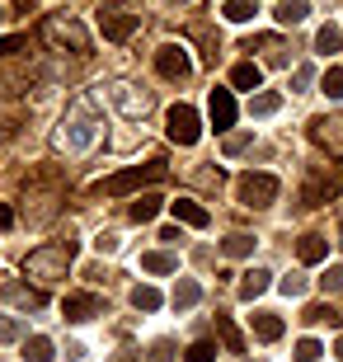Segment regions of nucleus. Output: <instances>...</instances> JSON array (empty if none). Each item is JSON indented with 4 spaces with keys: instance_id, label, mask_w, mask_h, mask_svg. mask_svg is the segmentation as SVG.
Wrapping results in <instances>:
<instances>
[{
    "instance_id": "49530a36",
    "label": "nucleus",
    "mask_w": 343,
    "mask_h": 362,
    "mask_svg": "<svg viewBox=\"0 0 343 362\" xmlns=\"http://www.w3.org/2000/svg\"><path fill=\"white\" fill-rule=\"evenodd\" d=\"M165 5H188V0H165Z\"/></svg>"
},
{
    "instance_id": "58836bf2",
    "label": "nucleus",
    "mask_w": 343,
    "mask_h": 362,
    "mask_svg": "<svg viewBox=\"0 0 343 362\" xmlns=\"http://www.w3.org/2000/svg\"><path fill=\"white\" fill-rule=\"evenodd\" d=\"M94 245H99V255H113V250H118V235H99Z\"/></svg>"
},
{
    "instance_id": "b1692460",
    "label": "nucleus",
    "mask_w": 343,
    "mask_h": 362,
    "mask_svg": "<svg viewBox=\"0 0 343 362\" xmlns=\"http://www.w3.org/2000/svg\"><path fill=\"white\" fill-rule=\"evenodd\" d=\"M216 334H221L226 353H245V339H240V329L231 325V315H221V310H216Z\"/></svg>"
},
{
    "instance_id": "4c0bfd02",
    "label": "nucleus",
    "mask_w": 343,
    "mask_h": 362,
    "mask_svg": "<svg viewBox=\"0 0 343 362\" xmlns=\"http://www.w3.org/2000/svg\"><path fill=\"white\" fill-rule=\"evenodd\" d=\"M174 358V344H165V339H160L156 349H151V362H170Z\"/></svg>"
},
{
    "instance_id": "c85d7f7f",
    "label": "nucleus",
    "mask_w": 343,
    "mask_h": 362,
    "mask_svg": "<svg viewBox=\"0 0 343 362\" xmlns=\"http://www.w3.org/2000/svg\"><path fill=\"white\" fill-rule=\"evenodd\" d=\"M141 269L146 273H174V269H179V259L165 255V250H151V255H141Z\"/></svg>"
},
{
    "instance_id": "f704fd0d",
    "label": "nucleus",
    "mask_w": 343,
    "mask_h": 362,
    "mask_svg": "<svg viewBox=\"0 0 343 362\" xmlns=\"http://www.w3.org/2000/svg\"><path fill=\"white\" fill-rule=\"evenodd\" d=\"M250 146H254V132H236V136H226V156H245Z\"/></svg>"
},
{
    "instance_id": "473e14b6",
    "label": "nucleus",
    "mask_w": 343,
    "mask_h": 362,
    "mask_svg": "<svg viewBox=\"0 0 343 362\" xmlns=\"http://www.w3.org/2000/svg\"><path fill=\"white\" fill-rule=\"evenodd\" d=\"M184 358H188V362H211V358H216V344H211V339H198V344H193Z\"/></svg>"
},
{
    "instance_id": "ea45409f",
    "label": "nucleus",
    "mask_w": 343,
    "mask_h": 362,
    "mask_svg": "<svg viewBox=\"0 0 343 362\" xmlns=\"http://www.w3.org/2000/svg\"><path fill=\"white\" fill-rule=\"evenodd\" d=\"M24 47V38H0V57H10V52H19Z\"/></svg>"
},
{
    "instance_id": "5701e85b",
    "label": "nucleus",
    "mask_w": 343,
    "mask_h": 362,
    "mask_svg": "<svg viewBox=\"0 0 343 362\" xmlns=\"http://www.w3.org/2000/svg\"><path fill=\"white\" fill-rule=\"evenodd\" d=\"M221 255H226V259H250V255H254V235H245V230L226 235V240H221Z\"/></svg>"
},
{
    "instance_id": "a211bd4d",
    "label": "nucleus",
    "mask_w": 343,
    "mask_h": 362,
    "mask_svg": "<svg viewBox=\"0 0 343 362\" xmlns=\"http://www.w3.org/2000/svg\"><path fill=\"white\" fill-rule=\"evenodd\" d=\"M5 301L19 310H38L42 306V292H33V287H24V282H5Z\"/></svg>"
},
{
    "instance_id": "4468645a",
    "label": "nucleus",
    "mask_w": 343,
    "mask_h": 362,
    "mask_svg": "<svg viewBox=\"0 0 343 362\" xmlns=\"http://www.w3.org/2000/svg\"><path fill=\"white\" fill-rule=\"evenodd\" d=\"M170 212L179 216L184 226H198V230L211 221V216H207V207H202V202H193V198H174V202H170Z\"/></svg>"
},
{
    "instance_id": "4be33fe9",
    "label": "nucleus",
    "mask_w": 343,
    "mask_h": 362,
    "mask_svg": "<svg viewBox=\"0 0 343 362\" xmlns=\"http://www.w3.org/2000/svg\"><path fill=\"white\" fill-rule=\"evenodd\" d=\"M202 301V287L193 278H179V287H174V310H193Z\"/></svg>"
},
{
    "instance_id": "7ed1b4c3",
    "label": "nucleus",
    "mask_w": 343,
    "mask_h": 362,
    "mask_svg": "<svg viewBox=\"0 0 343 362\" xmlns=\"http://www.w3.org/2000/svg\"><path fill=\"white\" fill-rule=\"evenodd\" d=\"M160 175H165V165H160V160H151V165H127L122 175L104 179V184L94 188V193H99V198H122V193H136L141 184H156Z\"/></svg>"
},
{
    "instance_id": "20e7f679",
    "label": "nucleus",
    "mask_w": 343,
    "mask_h": 362,
    "mask_svg": "<svg viewBox=\"0 0 343 362\" xmlns=\"http://www.w3.org/2000/svg\"><path fill=\"white\" fill-rule=\"evenodd\" d=\"M42 38L52 42V47H71V52H90V28L80 24V19H71V14H52L47 24H42Z\"/></svg>"
},
{
    "instance_id": "a878e982",
    "label": "nucleus",
    "mask_w": 343,
    "mask_h": 362,
    "mask_svg": "<svg viewBox=\"0 0 343 362\" xmlns=\"http://www.w3.org/2000/svg\"><path fill=\"white\" fill-rule=\"evenodd\" d=\"M315 52H325V57L343 52V28H334V24L320 28V33H315Z\"/></svg>"
},
{
    "instance_id": "f03ea898",
    "label": "nucleus",
    "mask_w": 343,
    "mask_h": 362,
    "mask_svg": "<svg viewBox=\"0 0 343 362\" xmlns=\"http://www.w3.org/2000/svg\"><path fill=\"white\" fill-rule=\"evenodd\" d=\"M71 259H76V240H57V245H38L33 255L24 259V273L38 282H62L71 269Z\"/></svg>"
},
{
    "instance_id": "cd10ccee",
    "label": "nucleus",
    "mask_w": 343,
    "mask_h": 362,
    "mask_svg": "<svg viewBox=\"0 0 343 362\" xmlns=\"http://www.w3.org/2000/svg\"><path fill=\"white\" fill-rule=\"evenodd\" d=\"M24 358L28 362H52V339H47V334L24 339Z\"/></svg>"
},
{
    "instance_id": "f3484780",
    "label": "nucleus",
    "mask_w": 343,
    "mask_h": 362,
    "mask_svg": "<svg viewBox=\"0 0 343 362\" xmlns=\"http://www.w3.org/2000/svg\"><path fill=\"white\" fill-rule=\"evenodd\" d=\"M268 287H273V273H268V269H250V273H240V296H245V301L264 296Z\"/></svg>"
},
{
    "instance_id": "c03bdc74",
    "label": "nucleus",
    "mask_w": 343,
    "mask_h": 362,
    "mask_svg": "<svg viewBox=\"0 0 343 362\" xmlns=\"http://www.w3.org/2000/svg\"><path fill=\"white\" fill-rule=\"evenodd\" d=\"M334 353H339V362H343V339H339V344H334Z\"/></svg>"
},
{
    "instance_id": "aec40b11",
    "label": "nucleus",
    "mask_w": 343,
    "mask_h": 362,
    "mask_svg": "<svg viewBox=\"0 0 343 362\" xmlns=\"http://www.w3.org/2000/svg\"><path fill=\"white\" fill-rule=\"evenodd\" d=\"M306 14H310V0H277V24L296 28Z\"/></svg>"
},
{
    "instance_id": "423d86ee",
    "label": "nucleus",
    "mask_w": 343,
    "mask_h": 362,
    "mask_svg": "<svg viewBox=\"0 0 343 362\" xmlns=\"http://www.w3.org/2000/svg\"><path fill=\"white\" fill-rule=\"evenodd\" d=\"M165 132H170V141H179V146H198L202 118H198L188 104H174L170 113H165Z\"/></svg>"
},
{
    "instance_id": "412c9836",
    "label": "nucleus",
    "mask_w": 343,
    "mask_h": 362,
    "mask_svg": "<svg viewBox=\"0 0 343 362\" xmlns=\"http://www.w3.org/2000/svg\"><path fill=\"white\" fill-rule=\"evenodd\" d=\"M231 85H236V90H259V85H264V71L254 66V62H240V66L231 71Z\"/></svg>"
},
{
    "instance_id": "2eb2a0df",
    "label": "nucleus",
    "mask_w": 343,
    "mask_h": 362,
    "mask_svg": "<svg viewBox=\"0 0 343 362\" xmlns=\"http://www.w3.org/2000/svg\"><path fill=\"white\" fill-rule=\"evenodd\" d=\"M160 207H165L160 193H136V202L127 207V216H132L136 226H146V221H156V216H160Z\"/></svg>"
},
{
    "instance_id": "c9c22d12",
    "label": "nucleus",
    "mask_w": 343,
    "mask_h": 362,
    "mask_svg": "<svg viewBox=\"0 0 343 362\" xmlns=\"http://www.w3.org/2000/svg\"><path fill=\"white\" fill-rule=\"evenodd\" d=\"M277 287H282V296H301V292H306V278H301V273H287Z\"/></svg>"
},
{
    "instance_id": "7c9ffc66",
    "label": "nucleus",
    "mask_w": 343,
    "mask_h": 362,
    "mask_svg": "<svg viewBox=\"0 0 343 362\" xmlns=\"http://www.w3.org/2000/svg\"><path fill=\"white\" fill-rule=\"evenodd\" d=\"M132 306L136 310H160V292L156 287H132Z\"/></svg>"
},
{
    "instance_id": "e433bc0d",
    "label": "nucleus",
    "mask_w": 343,
    "mask_h": 362,
    "mask_svg": "<svg viewBox=\"0 0 343 362\" xmlns=\"http://www.w3.org/2000/svg\"><path fill=\"white\" fill-rule=\"evenodd\" d=\"M320 287H325V292H343V264H334V269L320 278Z\"/></svg>"
},
{
    "instance_id": "72a5a7b5",
    "label": "nucleus",
    "mask_w": 343,
    "mask_h": 362,
    "mask_svg": "<svg viewBox=\"0 0 343 362\" xmlns=\"http://www.w3.org/2000/svg\"><path fill=\"white\" fill-rule=\"evenodd\" d=\"M14 339H24V325L14 315H0V344H14Z\"/></svg>"
},
{
    "instance_id": "1a4fd4ad",
    "label": "nucleus",
    "mask_w": 343,
    "mask_h": 362,
    "mask_svg": "<svg viewBox=\"0 0 343 362\" xmlns=\"http://www.w3.org/2000/svg\"><path fill=\"white\" fill-rule=\"evenodd\" d=\"M310 136H315V146H325L330 156L343 160V113H325V118L310 122Z\"/></svg>"
},
{
    "instance_id": "c756f323",
    "label": "nucleus",
    "mask_w": 343,
    "mask_h": 362,
    "mask_svg": "<svg viewBox=\"0 0 343 362\" xmlns=\"http://www.w3.org/2000/svg\"><path fill=\"white\" fill-rule=\"evenodd\" d=\"M320 94H330V99H343V66H330L320 76Z\"/></svg>"
},
{
    "instance_id": "9d476101",
    "label": "nucleus",
    "mask_w": 343,
    "mask_h": 362,
    "mask_svg": "<svg viewBox=\"0 0 343 362\" xmlns=\"http://www.w3.org/2000/svg\"><path fill=\"white\" fill-rule=\"evenodd\" d=\"M108 99H113V104H118V113L122 118H146V108H151V99H146L141 90H136V85H127V81H118V85H108Z\"/></svg>"
},
{
    "instance_id": "0eeeda50",
    "label": "nucleus",
    "mask_w": 343,
    "mask_h": 362,
    "mask_svg": "<svg viewBox=\"0 0 343 362\" xmlns=\"http://www.w3.org/2000/svg\"><path fill=\"white\" fill-rule=\"evenodd\" d=\"M277 179L273 175H240V184H236V198L245 202V207H268V202L277 198Z\"/></svg>"
},
{
    "instance_id": "dca6fc26",
    "label": "nucleus",
    "mask_w": 343,
    "mask_h": 362,
    "mask_svg": "<svg viewBox=\"0 0 343 362\" xmlns=\"http://www.w3.org/2000/svg\"><path fill=\"white\" fill-rule=\"evenodd\" d=\"M296 255H301V264H325V259H330V240L310 230V235H301V240H296Z\"/></svg>"
},
{
    "instance_id": "f257e3e1",
    "label": "nucleus",
    "mask_w": 343,
    "mask_h": 362,
    "mask_svg": "<svg viewBox=\"0 0 343 362\" xmlns=\"http://www.w3.org/2000/svg\"><path fill=\"white\" fill-rule=\"evenodd\" d=\"M94 136H99V108H94L90 94H76L66 108V118H62V132H57V146L80 156V151L94 146Z\"/></svg>"
},
{
    "instance_id": "a19ab883",
    "label": "nucleus",
    "mask_w": 343,
    "mask_h": 362,
    "mask_svg": "<svg viewBox=\"0 0 343 362\" xmlns=\"http://www.w3.org/2000/svg\"><path fill=\"white\" fill-rule=\"evenodd\" d=\"M10 226H14V212L5 207V202H0V230H10Z\"/></svg>"
},
{
    "instance_id": "6e6552de",
    "label": "nucleus",
    "mask_w": 343,
    "mask_h": 362,
    "mask_svg": "<svg viewBox=\"0 0 343 362\" xmlns=\"http://www.w3.org/2000/svg\"><path fill=\"white\" fill-rule=\"evenodd\" d=\"M156 71L165 81H188V76H193V57H188L184 42H165L156 52Z\"/></svg>"
},
{
    "instance_id": "bb28decb",
    "label": "nucleus",
    "mask_w": 343,
    "mask_h": 362,
    "mask_svg": "<svg viewBox=\"0 0 343 362\" xmlns=\"http://www.w3.org/2000/svg\"><path fill=\"white\" fill-rule=\"evenodd\" d=\"M277 108H282V94H273V90H264V94H254V99H250L254 118H273Z\"/></svg>"
},
{
    "instance_id": "393cba45",
    "label": "nucleus",
    "mask_w": 343,
    "mask_h": 362,
    "mask_svg": "<svg viewBox=\"0 0 343 362\" xmlns=\"http://www.w3.org/2000/svg\"><path fill=\"white\" fill-rule=\"evenodd\" d=\"M226 19H231V24H250L254 14H259V0H226Z\"/></svg>"
},
{
    "instance_id": "f8f14e48",
    "label": "nucleus",
    "mask_w": 343,
    "mask_h": 362,
    "mask_svg": "<svg viewBox=\"0 0 343 362\" xmlns=\"http://www.w3.org/2000/svg\"><path fill=\"white\" fill-rule=\"evenodd\" d=\"M339 188H343L339 170H334V175H310V179H306V188H301V207H320V202H330Z\"/></svg>"
},
{
    "instance_id": "79ce46f5",
    "label": "nucleus",
    "mask_w": 343,
    "mask_h": 362,
    "mask_svg": "<svg viewBox=\"0 0 343 362\" xmlns=\"http://www.w3.org/2000/svg\"><path fill=\"white\" fill-rule=\"evenodd\" d=\"M14 10H33V0H10Z\"/></svg>"
},
{
    "instance_id": "6ab92c4d",
    "label": "nucleus",
    "mask_w": 343,
    "mask_h": 362,
    "mask_svg": "<svg viewBox=\"0 0 343 362\" xmlns=\"http://www.w3.org/2000/svg\"><path fill=\"white\" fill-rule=\"evenodd\" d=\"M254 334L264 339V344H273V339H282V315H273V310H254L250 315Z\"/></svg>"
},
{
    "instance_id": "ddd939ff",
    "label": "nucleus",
    "mask_w": 343,
    "mask_h": 362,
    "mask_svg": "<svg viewBox=\"0 0 343 362\" xmlns=\"http://www.w3.org/2000/svg\"><path fill=\"white\" fill-rule=\"evenodd\" d=\"M99 310H104V306H99V296H94V292H71L66 296V301H62V315H66V320H94V315H99Z\"/></svg>"
},
{
    "instance_id": "2f4dec72",
    "label": "nucleus",
    "mask_w": 343,
    "mask_h": 362,
    "mask_svg": "<svg viewBox=\"0 0 343 362\" xmlns=\"http://www.w3.org/2000/svg\"><path fill=\"white\" fill-rule=\"evenodd\" d=\"M320 353H325V349H320V339H301L291 358H296V362H320Z\"/></svg>"
},
{
    "instance_id": "9b49d317",
    "label": "nucleus",
    "mask_w": 343,
    "mask_h": 362,
    "mask_svg": "<svg viewBox=\"0 0 343 362\" xmlns=\"http://www.w3.org/2000/svg\"><path fill=\"white\" fill-rule=\"evenodd\" d=\"M207 118H211L216 132H231V127H236V94L216 85V90L207 94Z\"/></svg>"
},
{
    "instance_id": "37998d69",
    "label": "nucleus",
    "mask_w": 343,
    "mask_h": 362,
    "mask_svg": "<svg viewBox=\"0 0 343 362\" xmlns=\"http://www.w3.org/2000/svg\"><path fill=\"white\" fill-rule=\"evenodd\" d=\"M113 362H132V353H118V358H113Z\"/></svg>"
},
{
    "instance_id": "39448f33",
    "label": "nucleus",
    "mask_w": 343,
    "mask_h": 362,
    "mask_svg": "<svg viewBox=\"0 0 343 362\" xmlns=\"http://www.w3.org/2000/svg\"><path fill=\"white\" fill-rule=\"evenodd\" d=\"M94 14H99V28H104L108 42H127L141 28V14H132L127 5H99Z\"/></svg>"
},
{
    "instance_id": "a18cd8bd",
    "label": "nucleus",
    "mask_w": 343,
    "mask_h": 362,
    "mask_svg": "<svg viewBox=\"0 0 343 362\" xmlns=\"http://www.w3.org/2000/svg\"><path fill=\"white\" fill-rule=\"evenodd\" d=\"M5 19H10V10H0V24H5Z\"/></svg>"
}]
</instances>
